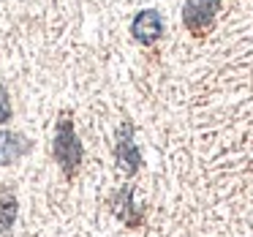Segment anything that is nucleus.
Here are the masks:
<instances>
[{"mask_svg":"<svg viewBox=\"0 0 253 237\" xmlns=\"http://www.w3.org/2000/svg\"><path fill=\"white\" fill-rule=\"evenodd\" d=\"M82 155H84V147L79 142L77 131H74V123H71V115L63 112L57 117V131H55V158L60 164L63 175L68 180H74L82 166Z\"/></svg>","mask_w":253,"mask_h":237,"instance_id":"obj_1","label":"nucleus"},{"mask_svg":"<svg viewBox=\"0 0 253 237\" xmlns=\"http://www.w3.org/2000/svg\"><path fill=\"white\" fill-rule=\"evenodd\" d=\"M220 11V0H185L182 6V25L193 39H204L215 28Z\"/></svg>","mask_w":253,"mask_h":237,"instance_id":"obj_2","label":"nucleus"},{"mask_svg":"<svg viewBox=\"0 0 253 237\" xmlns=\"http://www.w3.org/2000/svg\"><path fill=\"white\" fill-rule=\"evenodd\" d=\"M115 161H117V166H120V172H126V175H136V169L142 166V155H139V147H136V142H133V126L131 123H123L120 131H117Z\"/></svg>","mask_w":253,"mask_h":237,"instance_id":"obj_3","label":"nucleus"},{"mask_svg":"<svg viewBox=\"0 0 253 237\" xmlns=\"http://www.w3.org/2000/svg\"><path fill=\"white\" fill-rule=\"evenodd\" d=\"M131 36L136 44L142 47H153L158 44V39L164 36V17H161L155 8H144L133 17L131 22Z\"/></svg>","mask_w":253,"mask_h":237,"instance_id":"obj_4","label":"nucleus"},{"mask_svg":"<svg viewBox=\"0 0 253 237\" xmlns=\"http://www.w3.org/2000/svg\"><path fill=\"white\" fill-rule=\"evenodd\" d=\"M30 150V142L22 134L14 131H0V166H11L19 155H25Z\"/></svg>","mask_w":253,"mask_h":237,"instance_id":"obj_5","label":"nucleus"},{"mask_svg":"<svg viewBox=\"0 0 253 237\" xmlns=\"http://www.w3.org/2000/svg\"><path fill=\"white\" fill-rule=\"evenodd\" d=\"M17 215H19L17 199H14L11 193H6V196H3V202H0V232H3V235H6V232H11Z\"/></svg>","mask_w":253,"mask_h":237,"instance_id":"obj_6","label":"nucleus"},{"mask_svg":"<svg viewBox=\"0 0 253 237\" xmlns=\"http://www.w3.org/2000/svg\"><path fill=\"white\" fill-rule=\"evenodd\" d=\"M6 120H11V101H8L6 88L0 85V123H6Z\"/></svg>","mask_w":253,"mask_h":237,"instance_id":"obj_7","label":"nucleus"}]
</instances>
